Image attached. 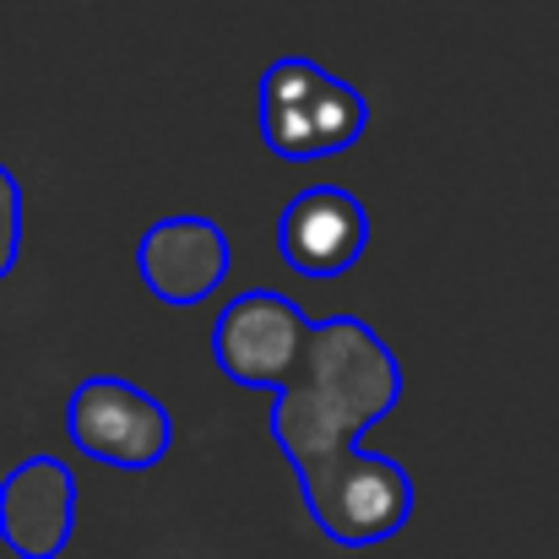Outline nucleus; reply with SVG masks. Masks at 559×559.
<instances>
[{
    "label": "nucleus",
    "mask_w": 559,
    "mask_h": 559,
    "mask_svg": "<svg viewBox=\"0 0 559 559\" xmlns=\"http://www.w3.org/2000/svg\"><path fill=\"white\" fill-rule=\"evenodd\" d=\"M76 538V473L33 451L0 478V544L16 559H60Z\"/></svg>",
    "instance_id": "nucleus-7"
},
{
    "label": "nucleus",
    "mask_w": 559,
    "mask_h": 559,
    "mask_svg": "<svg viewBox=\"0 0 559 559\" xmlns=\"http://www.w3.org/2000/svg\"><path fill=\"white\" fill-rule=\"evenodd\" d=\"M255 126L272 158H343L370 131V98L310 55H277L255 82Z\"/></svg>",
    "instance_id": "nucleus-2"
},
{
    "label": "nucleus",
    "mask_w": 559,
    "mask_h": 559,
    "mask_svg": "<svg viewBox=\"0 0 559 559\" xmlns=\"http://www.w3.org/2000/svg\"><path fill=\"white\" fill-rule=\"evenodd\" d=\"M66 440L98 467L147 473L175 445V413L126 374H87L66 396Z\"/></svg>",
    "instance_id": "nucleus-3"
},
{
    "label": "nucleus",
    "mask_w": 559,
    "mask_h": 559,
    "mask_svg": "<svg viewBox=\"0 0 559 559\" xmlns=\"http://www.w3.org/2000/svg\"><path fill=\"white\" fill-rule=\"evenodd\" d=\"M228 266H234V245L206 212H169L136 245V272L147 294L169 310L206 305L223 288Z\"/></svg>",
    "instance_id": "nucleus-6"
},
{
    "label": "nucleus",
    "mask_w": 559,
    "mask_h": 559,
    "mask_svg": "<svg viewBox=\"0 0 559 559\" xmlns=\"http://www.w3.org/2000/svg\"><path fill=\"white\" fill-rule=\"evenodd\" d=\"M407 374L365 316L310 326L294 380L272 396L266 429L299 478V500L326 544L374 549L413 522L418 484L396 456L365 451V435L402 402Z\"/></svg>",
    "instance_id": "nucleus-1"
},
{
    "label": "nucleus",
    "mask_w": 559,
    "mask_h": 559,
    "mask_svg": "<svg viewBox=\"0 0 559 559\" xmlns=\"http://www.w3.org/2000/svg\"><path fill=\"white\" fill-rule=\"evenodd\" d=\"M370 250V206L354 190L310 186L277 212V255L294 277L332 283Z\"/></svg>",
    "instance_id": "nucleus-5"
},
{
    "label": "nucleus",
    "mask_w": 559,
    "mask_h": 559,
    "mask_svg": "<svg viewBox=\"0 0 559 559\" xmlns=\"http://www.w3.org/2000/svg\"><path fill=\"white\" fill-rule=\"evenodd\" d=\"M310 316L294 294L277 288H245L223 305V316L212 321V365L223 380L245 385V391H283L310 343Z\"/></svg>",
    "instance_id": "nucleus-4"
},
{
    "label": "nucleus",
    "mask_w": 559,
    "mask_h": 559,
    "mask_svg": "<svg viewBox=\"0 0 559 559\" xmlns=\"http://www.w3.org/2000/svg\"><path fill=\"white\" fill-rule=\"evenodd\" d=\"M22 234H27V217H22V180L16 169L0 158V283L16 272L22 261Z\"/></svg>",
    "instance_id": "nucleus-8"
}]
</instances>
